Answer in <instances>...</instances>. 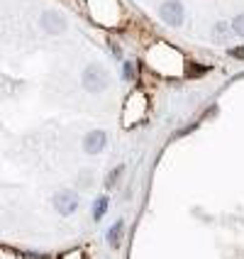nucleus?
<instances>
[{
	"mask_svg": "<svg viewBox=\"0 0 244 259\" xmlns=\"http://www.w3.org/2000/svg\"><path fill=\"white\" fill-rule=\"evenodd\" d=\"M105 208H108V198L103 196V198H98V201H95V213H93V215H95V220H101V218H103Z\"/></svg>",
	"mask_w": 244,
	"mask_h": 259,
	"instance_id": "10",
	"label": "nucleus"
},
{
	"mask_svg": "<svg viewBox=\"0 0 244 259\" xmlns=\"http://www.w3.org/2000/svg\"><path fill=\"white\" fill-rule=\"evenodd\" d=\"M81 83H83V88L90 91V93H101V91H105V86H108V73H105V69H103L101 64H90V66H86L83 73H81Z\"/></svg>",
	"mask_w": 244,
	"mask_h": 259,
	"instance_id": "1",
	"label": "nucleus"
},
{
	"mask_svg": "<svg viewBox=\"0 0 244 259\" xmlns=\"http://www.w3.org/2000/svg\"><path fill=\"white\" fill-rule=\"evenodd\" d=\"M27 259H49V257H42V254H27Z\"/></svg>",
	"mask_w": 244,
	"mask_h": 259,
	"instance_id": "12",
	"label": "nucleus"
},
{
	"mask_svg": "<svg viewBox=\"0 0 244 259\" xmlns=\"http://www.w3.org/2000/svg\"><path fill=\"white\" fill-rule=\"evenodd\" d=\"M39 25H42V29L46 32V34H64L66 27H69L66 17H64L61 13H57V10H46V13H42Z\"/></svg>",
	"mask_w": 244,
	"mask_h": 259,
	"instance_id": "4",
	"label": "nucleus"
},
{
	"mask_svg": "<svg viewBox=\"0 0 244 259\" xmlns=\"http://www.w3.org/2000/svg\"><path fill=\"white\" fill-rule=\"evenodd\" d=\"M159 17H161L169 27H181V25H183V20H186L183 3H181V0H166V3H161V8H159Z\"/></svg>",
	"mask_w": 244,
	"mask_h": 259,
	"instance_id": "2",
	"label": "nucleus"
},
{
	"mask_svg": "<svg viewBox=\"0 0 244 259\" xmlns=\"http://www.w3.org/2000/svg\"><path fill=\"white\" fill-rule=\"evenodd\" d=\"M134 76H137L134 64H132V61H125V66H122V81H132Z\"/></svg>",
	"mask_w": 244,
	"mask_h": 259,
	"instance_id": "9",
	"label": "nucleus"
},
{
	"mask_svg": "<svg viewBox=\"0 0 244 259\" xmlns=\"http://www.w3.org/2000/svg\"><path fill=\"white\" fill-rule=\"evenodd\" d=\"M52 205L57 208L59 215H73V213L78 210V193H76V191H69V188H61V191L54 193Z\"/></svg>",
	"mask_w": 244,
	"mask_h": 259,
	"instance_id": "3",
	"label": "nucleus"
},
{
	"mask_svg": "<svg viewBox=\"0 0 244 259\" xmlns=\"http://www.w3.org/2000/svg\"><path fill=\"white\" fill-rule=\"evenodd\" d=\"M230 57L244 59V47H232V49H230Z\"/></svg>",
	"mask_w": 244,
	"mask_h": 259,
	"instance_id": "11",
	"label": "nucleus"
},
{
	"mask_svg": "<svg viewBox=\"0 0 244 259\" xmlns=\"http://www.w3.org/2000/svg\"><path fill=\"white\" fill-rule=\"evenodd\" d=\"M122 220H117L115 225L110 228V232H108V242H110V247H120V235H122Z\"/></svg>",
	"mask_w": 244,
	"mask_h": 259,
	"instance_id": "7",
	"label": "nucleus"
},
{
	"mask_svg": "<svg viewBox=\"0 0 244 259\" xmlns=\"http://www.w3.org/2000/svg\"><path fill=\"white\" fill-rule=\"evenodd\" d=\"M232 29H234V34H237V37H242L244 39V13L237 15V17L232 20Z\"/></svg>",
	"mask_w": 244,
	"mask_h": 259,
	"instance_id": "8",
	"label": "nucleus"
},
{
	"mask_svg": "<svg viewBox=\"0 0 244 259\" xmlns=\"http://www.w3.org/2000/svg\"><path fill=\"white\" fill-rule=\"evenodd\" d=\"M232 34H234V29H232V22H225V20H220V22H215V27H213V42L222 44V42H227Z\"/></svg>",
	"mask_w": 244,
	"mask_h": 259,
	"instance_id": "6",
	"label": "nucleus"
},
{
	"mask_svg": "<svg viewBox=\"0 0 244 259\" xmlns=\"http://www.w3.org/2000/svg\"><path fill=\"white\" fill-rule=\"evenodd\" d=\"M105 144H108V135L103 130H93V132H88L86 140H83V149L88 154H101L105 149Z\"/></svg>",
	"mask_w": 244,
	"mask_h": 259,
	"instance_id": "5",
	"label": "nucleus"
}]
</instances>
